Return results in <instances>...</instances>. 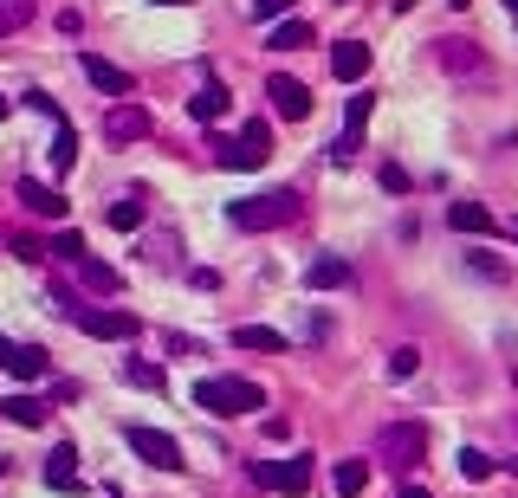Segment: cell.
Returning a JSON list of instances; mask_svg holds the SVG:
<instances>
[{"mask_svg":"<svg viewBox=\"0 0 518 498\" xmlns=\"http://www.w3.org/2000/svg\"><path fill=\"white\" fill-rule=\"evenodd\" d=\"M305 214V201L292 195V188H266V195H247L227 207V227L240 233H272V227H292V220Z\"/></svg>","mask_w":518,"mask_h":498,"instance_id":"6da1fadb","label":"cell"},{"mask_svg":"<svg viewBox=\"0 0 518 498\" xmlns=\"http://www.w3.org/2000/svg\"><path fill=\"white\" fill-rule=\"evenodd\" d=\"M259 401H266V395H259V382H240V376H201L195 382V408L221 414V421H227V414H253Z\"/></svg>","mask_w":518,"mask_h":498,"instance_id":"7a4b0ae2","label":"cell"},{"mask_svg":"<svg viewBox=\"0 0 518 498\" xmlns=\"http://www.w3.org/2000/svg\"><path fill=\"white\" fill-rule=\"evenodd\" d=\"M214 162H221V169H266L272 130L266 123H240V136H221V143H214Z\"/></svg>","mask_w":518,"mask_h":498,"instance_id":"3957f363","label":"cell"},{"mask_svg":"<svg viewBox=\"0 0 518 498\" xmlns=\"http://www.w3.org/2000/svg\"><path fill=\"white\" fill-rule=\"evenodd\" d=\"M124 440H130V453L136 460H149L156 466V473H182V447H175L169 434H162V427H143V421H124Z\"/></svg>","mask_w":518,"mask_h":498,"instance_id":"277c9868","label":"cell"},{"mask_svg":"<svg viewBox=\"0 0 518 498\" xmlns=\"http://www.w3.org/2000/svg\"><path fill=\"white\" fill-rule=\"evenodd\" d=\"M370 91H357V98L344 104V130H337V143L324 149V156H331V169H350V162H357V149H363V123H370Z\"/></svg>","mask_w":518,"mask_h":498,"instance_id":"5b68a950","label":"cell"},{"mask_svg":"<svg viewBox=\"0 0 518 498\" xmlns=\"http://www.w3.org/2000/svg\"><path fill=\"white\" fill-rule=\"evenodd\" d=\"M253 486L298 498V492L311 486V460H305V453H292V460H253Z\"/></svg>","mask_w":518,"mask_h":498,"instance_id":"8992f818","label":"cell"},{"mask_svg":"<svg viewBox=\"0 0 518 498\" xmlns=\"http://www.w3.org/2000/svg\"><path fill=\"white\" fill-rule=\"evenodd\" d=\"M421 453H428V427H421V421L383 427V460L389 466H421Z\"/></svg>","mask_w":518,"mask_h":498,"instance_id":"52a82bcc","label":"cell"},{"mask_svg":"<svg viewBox=\"0 0 518 498\" xmlns=\"http://www.w3.org/2000/svg\"><path fill=\"white\" fill-rule=\"evenodd\" d=\"M78 72L91 78V85L104 91V98H130L136 91V78L124 72V65H111V59H98V52H78Z\"/></svg>","mask_w":518,"mask_h":498,"instance_id":"ba28073f","label":"cell"},{"mask_svg":"<svg viewBox=\"0 0 518 498\" xmlns=\"http://www.w3.org/2000/svg\"><path fill=\"white\" fill-rule=\"evenodd\" d=\"M72 324L85 330V337H104V343H124V337H136V317H130V311H91V304H85V311H78Z\"/></svg>","mask_w":518,"mask_h":498,"instance_id":"9c48e42d","label":"cell"},{"mask_svg":"<svg viewBox=\"0 0 518 498\" xmlns=\"http://www.w3.org/2000/svg\"><path fill=\"white\" fill-rule=\"evenodd\" d=\"M13 201H20L26 214H39V220H65V195H59V188H46V182H33V175L13 182Z\"/></svg>","mask_w":518,"mask_h":498,"instance_id":"30bf717a","label":"cell"},{"mask_svg":"<svg viewBox=\"0 0 518 498\" xmlns=\"http://www.w3.org/2000/svg\"><path fill=\"white\" fill-rule=\"evenodd\" d=\"M266 98H272V110H279V117H292V123H305V117H311V91L298 85V78H285V72H272V78H266Z\"/></svg>","mask_w":518,"mask_h":498,"instance_id":"8fae6325","label":"cell"},{"mask_svg":"<svg viewBox=\"0 0 518 498\" xmlns=\"http://www.w3.org/2000/svg\"><path fill=\"white\" fill-rule=\"evenodd\" d=\"M104 136H111L117 149H124V143H143V136H149V110H143V104H111Z\"/></svg>","mask_w":518,"mask_h":498,"instance_id":"7c38bea8","label":"cell"},{"mask_svg":"<svg viewBox=\"0 0 518 498\" xmlns=\"http://www.w3.org/2000/svg\"><path fill=\"white\" fill-rule=\"evenodd\" d=\"M227 104H234V91H227L221 78H201V91L188 98V117H195V123H221Z\"/></svg>","mask_w":518,"mask_h":498,"instance_id":"4fadbf2b","label":"cell"},{"mask_svg":"<svg viewBox=\"0 0 518 498\" xmlns=\"http://www.w3.org/2000/svg\"><path fill=\"white\" fill-rule=\"evenodd\" d=\"M234 350H259V356H285L292 337L285 330H266V324H234Z\"/></svg>","mask_w":518,"mask_h":498,"instance_id":"5bb4252c","label":"cell"},{"mask_svg":"<svg viewBox=\"0 0 518 498\" xmlns=\"http://www.w3.org/2000/svg\"><path fill=\"white\" fill-rule=\"evenodd\" d=\"M331 72H337V85H357V78L370 72V46H363V39H344V46H331Z\"/></svg>","mask_w":518,"mask_h":498,"instance_id":"9a60e30c","label":"cell"},{"mask_svg":"<svg viewBox=\"0 0 518 498\" xmlns=\"http://www.w3.org/2000/svg\"><path fill=\"white\" fill-rule=\"evenodd\" d=\"M447 227L480 240V233H499V220H493V207H480V201H454V207H447Z\"/></svg>","mask_w":518,"mask_h":498,"instance_id":"2e32d148","label":"cell"},{"mask_svg":"<svg viewBox=\"0 0 518 498\" xmlns=\"http://www.w3.org/2000/svg\"><path fill=\"white\" fill-rule=\"evenodd\" d=\"M337 285H350V266L337 253H318L305 266V292H337Z\"/></svg>","mask_w":518,"mask_h":498,"instance_id":"e0dca14e","label":"cell"},{"mask_svg":"<svg viewBox=\"0 0 518 498\" xmlns=\"http://www.w3.org/2000/svg\"><path fill=\"white\" fill-rule=\"evenodd\" d=\"M441 65H447V72H467V78H480V72H486V52L473 46V39H441Z\"/></svg>","mask_w":518,"mask_h":498,"instance_id":"ac0fdd59","label":"cell"},{"mask_svg":"<svg viewBox=\"0 0 518 498\" xmlns=\"http://www.w3.org/2000/svg\"><path fill=\"white\" fill-rule=\"evenodd\" d=\"M46 486H52V492H78V447H72V440H65V447H52Z\"/></svg>","mask_w":518,"mask_h":498,"instance_id":"d6986e66","label":"cell"},{"mask_svg":"<svg viewBox=\"0 0 518 498\" xmlns=\"http://www.w3.org/2000/svg\"><path fill=\"white\" fill-rule=\"evenodd\" d=\"M7 369H13V376H20V382H39V376H52V356L39 350V343H13Z\"/></svg>","mask_w":518,"mask_h":498,"instance_id":"ffe728a7","label":"cell"},{"mask_svg":"<svg viewBox=\"0 0 518 498\" xmlns=\"http://www.w3.org/2000/svg\"><path fill=\"white\" fill-rule=\"evenodd\" d=\"M311 39H318V33H311V20H298V13H292V20H279L266 33V46L272 52H298V46H311Z\"/></svg>","mask_w":518,"mask_h":498,"instance_id":"44dd1931","label":"cell"},{"mask_svg":"<svg viewBox=\"0 0 518 498\" xmlns=\"http://www.w3.org/2000/svg\"><path fill=\"white\" fill-rule=\"evenodd\" d=\"M78 285H91V292H117L124 279H117V266H104L98 253H85V259H78Z\"/></svg>","mask_w":518,"mask_h":498,"instance_id":"7402d4cb","label":"cell"},{"mask_svg":"<svg viewBox=\"0 0 518 498\" xmlns=\"http://www.w3.org/2000/svg\"><path fill=\"white\" fill-rule=\"evenodd\" d=\"M0 408H7L13 427H46V401H39V395H7Z\"/></svg>","mask_w":518,"mask_h":498,"instance_id":"603a6c76","label":"cell"},{"mask_svg":"<svg viewBox=\"0 0 518 498\" xmlns=\"http://www.w3.org/2000/svg\"><path fill=\"white\" fill-rule=\"evenodd\" d=\"M52 169H59V175L78 169V130H72V123H59V130H52Z\"/></svg>","mask_w":518,"mask_h":498,"instance_id":"cb8c5ba5","label":"cell"},{"mask_svg":"<svg viewBox=\"0 0 518 498\" xmlns=\"http://www.w3.org/2000/svg\"><path fill=\"white\" fill-rule=\"evenodd\" d=\"M331 486H337V498H357L363 486H370V466H363V460H337Z\"/></svg>","mask_w":518,"mask_h":498,"instance_id":"d4e9b609","label":"cell"},{"mask_svg":"<svg viewBox=\"0 0 518 498\" xmlns=\"http://www.w3.org/2000/svg\"><path fill=\"white\" fill-rule=\"evenodd\" d=\"M143 214H149L143 195H124V201H111V214H104V220H111L117 233H136V227H143Z\"/></svg>","mask_w":518,"mask_h":498,"instance_id":"484cf974","label":"cell"},{"mask_svg":"<svg viewBox=\"0 0 518 498\" xmlns=\"http://www.w3.org/2000/svg\"><path fill=\"white\" fill-rule=\"evenodd\" d=\"M460 473H467L473 486H486V479H493V453H480V447H460Z\"/></svg>","mask_w":518,"mask_h":498,"instance_id":"4316f807","label":"cell"},{"mask_svg":"<svg viewBox=\"0 0 518 498\" xmlns=\"http://www.w3.org/2000/svg\"><path fill=\"white\" fill-rule=\"evenodd\" d=\"M26 20H33V0H0V39H7V33H20Z\"/></svg>","mask_w":518,"mask_h":498,"instance_id":"83f0119b","label":"cell"},{"mask_svg":"<svg viewBox=\"0 0 518 498\" xmlns=\"http://www.w3.org/2000/svg\"><path fill=\"white\" fill-rule=\"evenodd\" d=\"M421 369V350L415 343H402V350H389V382H408Z\"/></svg>","mask_w":518,"mask_h":498,"instance_id":"f1b7e54d","label":"cell"},{"mask_svg":"<svg viewBox=\"0 0 518 498\" xmlns=\"http://www.w3.org/2000/svg\"><path fill=\"white\" fill-rule=\"evenodd\" d=\"M124 382H136V389H162V369H156V363H136V356H130V363H124Z\"/></svg>","mask_w":518,"mask_h":498,"instance_id":"f546056e","label":"cell"},{"mask_svg":"<svg viewBox=\"0 0 518 498\" xmlns=\"http://www.w3.org/2000/svg\"><path fill=\"white\" fill-rule=\"evenodd\" d=\"M52 253H59V259H72V266H78V259H85L91 246H85V233H72V227H65L59 240H52Z\"/></svg>","mask_w":518,"mask_h":498,"instance_id":"4dcf8cb0","label":"cell"},{"mask_svg":"<svg viewBox=\"0 0 518 498\" xmlns=\"http://www.w3.org/2000/svg\"><path fill=\"white\" fill-rule=\"evenodd\" d=\"M46 253H52V246H39L33 233H20V240H13V259H26V266H39V259H46Z\"/></svg>","mask_w":518,"mask_h":498,"instance_id":"1f68e13d","label":"cell"},{"mask_svg":"<svg viewBox=\"0 0 518 498\" xmlns=\"http://www.w3.org/2000/svg\"><path fill=\"white\" fill-rule=\"evenodd\" d=\"M259 20H292V0H253Z\"/></svg>","mask_w":518,"mask_h":498,"instance_id":"d6a6232c","label":"cell"},{"mask_svg":"<svg viewBox=\"0 0 518 498\" xmlns=\"http://www.w3.org/2000/svg\"><path fill=\"white\" fill-rule=\"evenodd\" d=\"M467 266H473V272H480V279H506V266H499V259H493V253H473V259H467Z\"/></svg>","mask_w":518,"mask_h":498,"instance_id":"836d02e7","label":"cell"},{"mask_svg":"<svg viewBox=\"0 0 518 498\" xmlns=\"http://www.w3.org/2000/svg\"><path fill=\"white\" fill-rule=\"evenodd\" d=\"M383 188H389V195H408V175H402V169H395V162H389V169H383Z\"/></svg>","mask_w":518,"mask_h":498,"instance_id":"e575fe53","label":"cell"},{"mask_svg":"<svg viewBox=\"0 0 518 498\" xmlns=\"http://www.w3.org/2000/svg\"><path fill=\"white\" fill-rule=\"evenodd\" d=\"M395 498H428V492H421V486H402V492H395Z\"/></svg>","mask_w":518,"mask_h":498,"instance_id":"d590c367","label":"cell"},{"mask_svg":"<svg viewBox=\"0 0 518 498\" xmlns=\"http://www.w3.org/2000/svg\"><path fill=\"white\" fill-rule=\"evenodd\" d=\"M7 356H13V343H7V337H0V369H7Z\"/></svg>","mask_w":518,"mask_h":498,"instance_id":"8d00e7d4","label":"cell"},{"mask_svg":"<svg viewBox=\"0 0 518 498\" xmlns=\"http://www.w3.org/2000/svg\"><path fill=\"white\" fill-rule=\"evenodd\" d=\"M149 7H188V0H149Z\"/></svg>","mask_w":518,"mask_h":498,"instance_id":"74e56055","label":"cell"},{"mask_svg":"<svg viewBox=\"0 0 518 498\" xmlns=\"http://www.w3.org/2000/svg\"><path fill=\"white\" fill-rule=\"evenodd\" d=\"M0 117H13V104H7V98H0Z\"/></svg>","mask_w":518,"mask_h":498,"instance_id":"f35d334b","label":"cell"},{"mask_svg":"<svg viewBox=\"0 0 518 498\" xmlns=\"http://www.w3.org/2000/svg\"><path fill=\"white\" fill-rule=\"evenodd\" d=\"M506 233H512V240H518V220H506Z\"/></svg>","mask_w":518,"mask_h":498,"instance_id":"ab89813d","label":"cell"},{"mask_svg":"<svg viewBox=\"0 0 518 498\" xmlns=\"http://www.w3.org/2000/svg\"><path fill=\"white\" fill-rule=\"evenodd\" d=\"M447 7H473V0H447Z\"/></svg>","mask_w":518,"mask_h":498,"instance_id":"60d3db41","label":"cell"},{"mask_svg":"<svg viewBox=\"0 0 518 498\" xmlns=\"http://www.w3.org/2000/svg\"><path fill=\"white\" fill-rule=\"evenodd\" d=\"M506 7H512V13H518V0H506Z\"/></svg>","mask_w":518,"mask_h":498,"instance_id":"b9f144b4","label":"cell"},{"mask_svg":"<svg viewBox=\"0 0 518 498\" xmlns=\"http://www.w3.org/2000/svg\"><path fill=\"white\" fill-rule=\"evenodd\" d=\"M0 473H7V460H0Z\"/></svg>","mask_w":518,"mask_h":498,"instance_id":"7bdbcfd3","label":"cell"}]
</instances>
